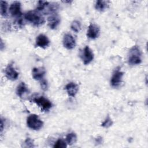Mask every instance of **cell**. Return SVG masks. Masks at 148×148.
I'll list each match as a JSON object with an SVG mask.
<instances>
[{
	"label": "cell",
	"instance_id": "cell-16",
	"mask_svg": "<svg viewBox=\"0 0 148 148\" xmlns=\"http://www.w3.org/2000/svg\"><path fill=\"white\" fill-rule=\"evenodd\" d=\"M109 3L110 2L109 1H97L95 5V8L98 11L103 12L109 7Z\"/></svg>",
	"mask_w": 148,
	"mask_h": 148
},
{
	"label": "cell",
	"instance_id": "cell-5",
	"mask_svg": "<svg viewBox=\"0 0 148 148\" xmlns=\"http://www.w3.org/2000/svg\"><path fill=\"white\" fill-rule=\"evenodd\" d=\"M124 73L120 70V68H116L114 71L110 79V84L113 87H118L122 82Z\"/></svg>",
	"mask_w": 148,
	"mask_h": 148
},
{
	"label": "cell",
	"instance_id": "cell-4",
	"mask_svg": "<svg viewBox=\"0 0 148 148\" xmlns=\"http://www.w3.org/2000/svg\"><path fill=\"white\" fill-rule=\"evenodd\" d=\"M35 103L42 111L48 112L52 107L51 102L47 98L43 96L35 97L32 100Z\"/></svg>",
	"mask_w": 148,
	"mask_h": 148
},
{
	"label": "cell",
	"instance_id": "cell-10",
	"mask_svg": "<svg viewBox=\"0 0 148 148\" xmlns=\"http://www.w3.org/2000/svg\"><path fill=\"white\" fill-rule=\"evenodd\" d=\"M50 40L47 36L44 34H39L36 39L35 46L40 48L46 49L50 45Z\"/></svg>",
	"mask_w": 148,
	"mask_h": 148
},
{
	"label": "cell",
	"instance_id": "cell-24",
	"mask_svg": "<svg viewBox=\"0 0 148 148\" xmlns=\"http://www.w3.org/2000/svg\"><path fill=\"white\" fill-rule=\"evenodd\" d=\"M102 138L101 137H100V139H99V138H97L96 139V142H97L98 143H101V142H102Z\"/></svg>",
	"mask_w": 148,
	"mask_h": 148
},
{
	"label": "cell",
	"instance_id": "cell-12",
	"mask_svg": "<svg viewBox=\"0 0 148 148\" xmlns=\"http://www.w3.org/2000/svg\"><path fill=\"white\" fill-rule=\"evenodd\" d=\"M60 17L57 13L50 14L47 18L48 26L50 29H55L60 23Z\"/></svg>",
	"mask_w": 148,
	"mask_h": 148
},
{
	"label": "cell",
	"instance_id": "cell-19",
	"mask_svg": "<svg viewBox=\"0 0 148 148\" xmlns=\"http://www.w3.org/2000/svg\"><path fill=\"white\" fill-rule=\"evenodd\" d=\"M0 8H1V14L3 17H6L8 16L7 9H8V3L6 1H0Z\"/></svg>",
	"mask_w": 148,
	"mask_h": 148
},
{
	"label": "cell",
	"instance_id": "cell-21",
	"mask_svg": "<svg viewBox=\"0 0 148 148\" xmlns=\"http://www.w3.org/2000/svg\"><path fill=\"white\" fill-rule=\"evenodd\" d=\"M113 124V121L109 116H108L103 122L101 124V125L104 128H109Z\"/></svg>",
	"mask_w": 148,
	"mask_h": 148
},
{
	"label": "cell",
	"instance_id": "cell-9",
	"mask_svg": "<svg viewBox=\"0 0 148 148\" xmlns=\"http://www.w3.org/2000/svg\"><path fill=\"white\" fill-rule=\"evenodd\" d=\"M5 73L8 79L14 81L16 80L19 75L18 72L15 69L12 64H9L5 69Z\"/></svg>",
	"mask_w": 148,
	"mask_h": 148
},
{
	"label": "cell",
	"instance_id": "cell-11",
	"mask_svg": "<svg viewBox=\"0 0 148 148\" xmlns=\"http://www.w3.org/2000/svg\"><path fill=\"white\" fill-rule=\"evenodd\" d=\"M63 45L68 50L73 49L75 47L76 41L71 34H66L64 35L63 38Z\"/></svg>",
	"mask_w": 148,
	"mask_h": 148
},
{
	"label": "cell",
	"instance_id": "cell-13",
	"mask_svg": "<svg viewBox=\"0 0 148 148\" xmlns=\"http://www.w3.org/2000/svg\"><path fill=\"white\" fill-rule=\"evenodd\" d=\"M65 89L69 97H74L78 92L79 86L74 82H70L65 86Z\"/></svg>",
	"mask_w": 148,
	"mask_h": 148
},
{
	"label": "cell",
	"instance_id": "cell-22",
	"mask_svg": "<svg viewBox=\"0 0 148 148\" xmlns=\"http://www.w3.org/2000/svg\"><path fill=\"white\" fill-rule=\"evenodd\" d=\"M24 145H25V146H24L26 147H34L33 140L29 138H28L25 139V140L24 142Z\"/></svg>",
	"mask_w": 148,
	"mask_h": 148
},
{
	"label": "cell",
	"instance_id": "cell-6",
	"mask_svg": "<svg viewBox=\"0 0 148 148\" xmlns=\"http://www.w3.org/2000/svg\"><path fill=\"white\" fill-rule=\"evenodd\" d=\"M9 12L11 16L15 18L22 17L23 13L21 9V3L18 1H14L9 6Z\"/></svg>",
	"mask_w": 148,
	"mask_h": 148
},
{
	"label": "cell",
	"instance_id": "cell-23",
	"mask_svg": "<svg viewBox=\"0 0 148 148\" xmlns=\"http://www.w3.org/2000/svg\"><path fill=\"white\" fill-rule=\"evenodd\" d=\"M40 84L41 88L44 91H46L48 88V83H47V80L43 79L40 80Z\"/></svg>",
	"mask_w": 148,
	"mask_h": 148
},
{
	"label": "cell",
	"instance_id": "cell-2",
	"mask_svg": "<svg viewBox=\"0 0 148 148\" xmlns=\"http://www.w3.org/2000/svg\"><path fill=\"white\" fill-rule=\"evenodd\" d=\"M141 52L138 47L136 46H133L130 50L128 56V63L131 65H138L141 63Z\"/></svg>",
	"mask_w": 148,
	"mask_h": 148
},
{
	"label": "cell",
	"instance_id": "cell-1",
	"mask_svg": "<svg viewBox=\"0 0 148 148\" xmlns=\"http://www.w3.org/2000/svg\"><path fill=\"white\" fill-rule=\"evenodd\" d=\"M25 20L31 23L33 25L39 27L45 23V18L42 14L37 10H29L24 16Z\"/></svg>",
	"mask_w": 148,
	"mask_h": 148
},
{
	"label": "cell",
	"instance_id": "cell-7",
	"mask_svg": "<svg viewBox=\"0 0 148 148\" xmlns=\"http://www.w3.org/2000/svg\"><path fill=\"white\" fill-rule=\"evenodd\" d=\"M82 60L85 65L89 64L94 59V53L91 49L88 46H86L81 54Z\"/></svg>",
	"mask_w": 148,
	"mask_h": 148
},
{
	"label": "cell",
	"instance_id": "cell-15",
	"mask_svg": "<svg viewBox=\"0 0 148 148\" xmlns=\"http://www.w3.org/2000/svg\"><path fill=\"white\" fill-rule=\"evenodd\" d=\"M28 92V89L24 82H21L16 88V94L21 98H23L24 95Z\"/></svg>",
	"mask_w": 148,
	"mask_h": 148
},
{
	"label": "cell",
	"instance_id": "cell-8",
	"mask_svg": "<svg viewBox=\"0 0 148 148\" xmlns=\"http://www.w3.org/2000/svg\"><path fill=\"white\" fill-rule=\"evenodd\" d=\"M100 34V28L95 24L91 23L89 25L87 32V36L91 39L97 38Z\"/></svg>",
	"mask_w": 148,
	"mask_h": 148
},
{
	"label": "cell",
	"instance_id": "cell-18",
	"mask_svg": "<svg viewBox=\"0 0 148 148\" xmlns=\"http://www.w3.org/2000/svg\"><path fill=\"white\" fill-rule=\"evenodd\" d=\"M81 23L78 20H74L72 21L71 25V28L72 30L76 33H78L81 30Z\"/></svg>",
	"mask_w": 148,
	"mask_h": 148
},
{
	"label": "cell",
	"instance_id": "cell-20",
	"mask_svg": "<svg viewBox=\"0 0 148 148\" xmlns=\"http://www.w3.org/2000/svg\"><path fill=\"white\" fill-rule=\"evenodd\" d=\"M67 146L66 142L62 139H58L54 143L53 147L55 148H64Z\"/></svg>",
	"mask_w": 148,
	"mask_h": 148
},
{
	"label": "cell",
	"instance_id": "cell-14",
	"mask_svg": "<svg viewBox=\"0 0 148 148\" xmlns=\"http://www.w3.org/2000/svg\"><path fill=\"white\" fill-rule=\"evenodd\" d=\"M46 73V70L43 67L34 68L32 71V77L36 80H40L43 79Z\"/></svg>",
	"mask_w": 148,
	"mask_h": 148
},
{
	"label": "cell",
	"instance_id": "cell-17",
	"mask_svg": "<svg viewBox=\"0 0 148 148\" xmlns=\"http://www.w3.org/2000/svg\"><path fill=\"white\" fill-rule=\"evenodd\" d=\"M65 141L67 144L72 145L77 141V136L75 132H70L68 134L65 138Z\"/></svg>",
	"mask_w": 148,
	"mask_h": 148
},
{
	"label": "cell",
	"instance_id": "cell-3",
	"mask_svg": "<svg viewBox=\"0 0 148 148\" xmlns=\"http://www.w3.org/2000/svg\"><path fill=\"white\" fill-rule=\"evenodd\" d=\"M27 125L31 130H39L43 125V122L39 119L38 115L31 114L27 119Z\"/></svg>",
	"mask_w": 148,
	"mask_h": 148
}]
</instances>
